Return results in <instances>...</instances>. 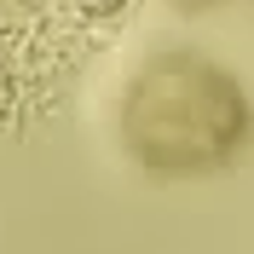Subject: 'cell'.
<instances>
[{
	"label": "cell",
	"instance_id": "cell-2",
	"mask_svg": "<svg viewBox=\"0 0 254 254\" xmlns=\"http://www.w3.org/2000/svg\"><path fill=\"white\" fill-rule=\"evenodd\" d=\"M64 6H69L75 17H116L127 0H64Z\"/></svg>",
	"mask_w": 254,
	"mask_h": 254
},
{
	"label": "cell",
	"instance_id": "cell-1",
	"mask_svg": "<svg viewBox=\"0 0 254 254\" xmlns=\"http://www.w3.org/2000/svg\"><path fill=\"white\" fill-rule=\"evenodd\" d=\"M243 139V93L208 64L168 58L127 98V144L150 168H202Z\"/></svg>",
	"mask_w": 254,
	"mask_h": 254
}]
</instances>
